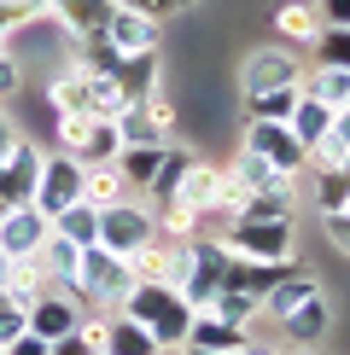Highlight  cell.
I'll list each match as a JSON object with an SVG mask.
<instances>
[{
  "instance_id": "cell-37",
  "label": "cell",
  "mask_w": 350,
  "mask_h": 355,
  "mask_svg": "<svg viewBox=\"0 0 350 355\" xmlns=\"http://www.w3.org/2000/svg\"><path fill=\"white\" fill-rule=\"evenodd\" d=\"M310 47H315V64L350 70V24H321V35L310 41Z\"/></svg>"
},
{
  "instance_id": "cell-47",
  "label": "cell",
  "mask_w": 350,
  "mask_h": 355,
  "mask_svg": "<svg viewBox=\"0 0 350 355\" xmlns=\"http://www.w3.org/2000/svg\"><path fill=\"white\" fill-rule=\"evenodd\" d=\"M117 6H135V12H152L158 24H164V18H175V0H117Z\"/></svg>"
},
{
  "instance_id": "cell-23",
  "label": "cell",
  "mask_w": 350,
  "mask_h": 355,
  "mask_svg": "<svg viewBox=\"0 0 350 355\" xmlns=\"http://www.w3.org/2000/svg\"><path fill=\"white\" fill-rule=\"evenodd\" d=\"M123 198H135V192H128L117 164H82V204L106 210V204H123Z\"/></svg>"
},
{
  "instance_id": "cell-15",
  "label": "cell",
  "mask_w": 350,
  "mask_h": 355,
  "mask_svg": "<svg viewBox=\"0 0 350 355\" xmlns=\"http://www.w3.org/2000/svg\"><path fill=\"white\" fill-rule=\"evenodd\" d=\"M111 82H117V94H123V105H140V99H152L158 87H164V53H128V58H117V70H111Z\"/></svg>"
},
{
  "instance_id": "cell-50",
  "label": "cell",
  "mask_w": 350,
  "mask_h": 355,
  "mask_svg": "<svg viewBox=\"0 0 350 355\" xmlns=\"http://www.w3.org/2000/svg\"><path fill=\"white\" fill-rule=\"evenodd\" d=\"M333 146H339V152H350V105L344 111H333V135H327Z\"/></svg>"
},
{
  "instance_id": "cell-25",
  "label": "cell",
  "mask_w": 350,
  "mask_h": 355,
  "mask_svg": "<svg viewBox=\"0 0 350 355\" xmlns=\"http://www.w3.org/2000/svg\"><path fill=\"white\" fill-rule=\"evenodd\" d=\"M88 94H94V76H88L82 64L58 70V76L47 82V105L53 111H88ZM88 116H94V111H88Z\"/></svg>"
},
{
  "instance_id": "cell-54",
  "label": "cell",
  "mask_w": 350,
  "mask_h": 355,
  "mask_svg": "<svg viewBox=\"0 0 350 355\" xmlns=\"http://www.w3.org/2000/svg\"><path fill=\"white\" fill-rule=\"evenodd\" d=\"M286 355H315V349H286Z\"/></svg>"
},
{
  "instance_id": "cell-11",
  "label": "cell",
  "mask_w": 350,
  "mask_h": 355,
  "mask_svg": "<svg viewBox=\"0 0 350 355\" xmlns=\"http://www.w3.org/2000/svg\"><path fill=\"white\" fill-rule=\"evenodd\" d=\"M41 164H47V152H41L35 140H24V135H18L6 152H0V198H6V204H35Z\"/></svg>"
},
{
  "instance_id": "cell-44",
  "label": "cell",
  "mask_w": 350,
  "mask_h": 355,
  "mask_svg": "<svg viewBox=\"0 0 350 355\" xmlns=\"http://www.w3.org/2000/svg\"><path fill=\"white\" fill-rule=\"evenodd\" d=\"M18 82H24L18 58H12V47H0V99H6V94H18Z\"/></svg>"
},
{
  "instance_id": "cell-45",
  "label": "cell",
  "mask_w": 350,
  "mask_h": 355,
  "mask_svg": "<svg viewBox=\"0 0 350 355\" xmlns=\"http://www.w3.org/2000/svg\"><path fill=\"white\" fill-rule=\"evenodd\" d=\"M47 355H99V349L88 344L82 332H65V338H53V344H47Z\"/></svg>"
},
{
  "instance_id": "cell-57",
  "label": "cell",
  "mask_w": 350,
  "mask_h": 355,
  "mask_svg": "<svg viewBox=\"0 0 350 355\" xmlns=\"http://www.w3.org/2000/svg\"><path fill=\"white\" fill-rule=\"evenodd\" d=\"M344 175H350V157H344Z\"/></svg>"
},
{
  "instance_id": "cell-29",
  "label": "cell",
  "mask_w": 350,
  "mask_h": 355,
  "mask_svg": "<svg viewBox=\"0 0 350 355\" xmlns=\"http://www.w3.org/2000/svg\"><path fill=\"white\" fill-rule=\"evenodd\" d=\"M158 164H164V146H123V152H117V169H123L128 192H140V198H146V187H152Z\"/></svg>"
},
{
  "instance_id": "cell-33",
  "label": "cell",
  "mask_w": 350,
  "mask_h": 355,
  "mask_svg": "<svg viewBox=\"0 0 350 355\" xmlns=\"http://www.w3.org/2000/svg\"><path fill=\"white\" fill-rule=\"evenodd\" d=\"M315 210L321 216H339V210H350V175H344V164L339 169H315Z\"/></svg>"
},
{
  "instance_id": "cell-53",
  "label": "cell",
  "mask_w": 350,
  "mask_h": 355,
  "mask_svg": "<svg viewBox=\"0 0 350 355\" xmlns=\"http://www.w3.org/2000/svg\"><path fill=\"white\" fill-rule=\"evenodd\" d=\"M187 6H199V0H175V12H187Z\"/></svg>"
},
{
  "instance_id": "cell-43",
  "label": "cell",
  "mask_w": 350,
  "mask_h": 355,
  "mask_svg": "<svg viewBox=\"0 0 350 355\" xmlns=\"http://www.w3.org/2000/svg\"><path fill=\"white\" fill-rule=\"evenodd\" d=\"M321 233H327V245H339L344 257H350V210H339V216H321Z\"/></svg>"
},
{
  "instance_id": "cell-24",
  "label": "cell",
  "mask_w": 350,
  "mask_h": 355,
  "mask_svg": "<svg viewBox=\"0 0 350 355\" xmlns=\"http://www.w3.org/2000/svg\"><path fill=\"white\" fill-rule=\"evenodd\" d=\"M240 338H245V327L210 315V309H199L193 327H187V344H193V349H216V355H233V349H240Z\"/></svg>"
},
{
  "instance_id": "cell-30",
  "label": "cell",
  "mask_w": 350,
  "mask_h": 355,
  "mask_svg": "<svg viewBox=\"0 0 350 355\" xmlns=\"http://www.w3.org/2000/svg\"><path fill=\"white\" fill-rule=\"evenodd\" d=\"M152 221H158V239H193V233H204V216L193 204H181V198L152 204Z\"/></svg>"
},
{
  "instance_id": "cell-1",
  "label": "cell",
  "mask_w": 350,
  "mask_h": 355,
  "mask_svg": "<svg viewBox=\"0 0 350 355\" xmlns=\"http://www.w3.org/2000/svg\"><path fill=\"white\" fill-rule=\"evenodd\" d=\"M228 279V245L216 233H193V239H169V286L187 297V309H210Z\"/></svg>"
},
{
  "instance_id": "cell-16",
  "label": "cell",
  "mask_w": 350,
  "mask_h": 355,
  "mask_svg": "<svg viewBox=\"0 0 350 355\" xmlns=\"http://www.w3.org/2000/svg\"><path fill=\"white\" fill-rule=\"evenodd\" d=\"M76 320H82V303L70 297V291H58V286L41 291V297L29 303V332L47 338V344H53V338H65V332H76Z\"/></svg>"
},
{
  "instance_id": "cell-48",
  "label": "cell",
  "mask_w": 350,
  "mask_h": 355,
  "mask_svg": "<svg viewBox=\"0 0 350 355\" xmlns=\"http://www.w3.org/2000/svg\"><path fill=\"white\" fill-rule=\"evenodd\" d=\"M321 24H350V0H315Z\"/></svg>"
},
{
  "instance_id": "cell-9",
  "label": "cell",
  "mask_w": 350,
  "mask_h": 355,
  "mask_svg": "<svg viewBox=\"0 0 350 355\" xmlns=\"http://www.w3.org/2000/svg\"><path fill=\"white\" fill-rule=\"evenodd\" d=\"M70 204H82V157H70V152H47V164H41V181H35V210L53 221L58 210H70Z\"/></svg>"
},
{
  "instance_id": "cell-39",
  "label": "cell",
  "mask_w": 350,
  "mask_h": 355,
  "mask_svg": "<svg viewBox=\"0 0 350 355\" xmlns=\"http://www.w3.org/2000/svg\"><path fill=\"white\" fill-rule=\"evenodd\" d=\"M117 152H123V135H117V123L99 116L94 135H88V146H82V164H117Z\"/></svg>"
},
{
  "instance_id": "cell-40",
  "label": "cell",
  "mask_w": 350,
  "mask_h": 355,
  "mask_svg": "<svg viewBox=\"0 0 350 355\" xmlns=\"http://www.w3.org/2000/svg\"><path fill=\"white\" fill-rule=\"evenodd\" d=\"M210 315H222V320H233V327H245V332H251V320L262 315V309H257L251 297H240V291H216Z\"/></svg>"
},
{
  "instance_id": "cell-32",
  "label": "cell",
  "mask_w": 350,
  "mask_h": 355,
  "mask_svg": "<svg viewBox=\"0 0 350 355\" xmlns=\"http://www.w3.org/2000/svg\"><path fill=\"white\" fill-rule=\"evenodd\" d=\"M53 233L70 245H99V210L94 204H70V210L53 216Z\"/></svg>"
},
{
  "instance_id": "cell-49",
  "label": "cell",
  "mask_w": 350,
  "mask_h": 355,
  "mask_svg": "<svg viewBox=\"0 0 350 355\" xmlns=\"http://www.w3.org/2000/svg\"><path fill=\"white\" fill-rule=\"evenodd\" d=\"M6 355H47V338H35V332H24V338H12Z\"/></svg>"
},
{
  "instance_id": "cell-18",
  "label": "cell",
  "mask_w": 350,
  "mask_h": 355,
  "mask_svg": "<svg viewBox=\"0 0 350 355\" xmlns=\"http://www.w3.org/2000/svg\"><path fill=\"white\" fill-rule=\"evenodd\" d=\"M292 268V262H251V257H228V279L222 291H240V297H251L262 309V297H269L274 286H281V274Z\"/></svg>"
},
{
  "instance_id": "cell-14",
  "label": "cell",
  "mask_w": 350,
  "mask_h": 355,
  "mask_svg": "<svg viewBox=\"0 0 350 355\" xmlns=\"http://www.w3.org/2000/svg\"><path fill=\"white\" fill-rule=\"evenodd\" d=\"M106 41L117 53H152L158 41H164V24L152 18V12H135V6H111V18H106Z\"/></svg>"
},
{
  "instance_id": "cell-2",
  "label": "cell",
  "mask_w": 350,
  "mask_h": 355,
  "mask_svg": "<svg viewBox=\"0 0 350 355\" xmlns=\"http://www.w3.org/2000/svg\"><path fill=\"white\" fill-rule=\"evenodd\" d=\"M123 315L128 320H140L146 332L169 349H181L187 344V327H193V309H187V297L175 286H164V279H135V291L123 297Z\"/></svg>"
},
{
  "instance_id": "cell-3",
  "label": "cell",
  "mask_w": 350,
  "mask_h": 355,
  "mask_svg": "<svg viewBox=\"0 0 350 355\" xmlns=\"http://www.w3.org/2000/svg\"><path fill=\"white\" fill-rule=\"evenodd\" d=\"M128 291H135V268H128V257H111L106 245H82L70 297H76L82 309H94V315H117Z\"/></svg>"
},
{
  "instance_id": "cell-31",
  "label": "cell",
  "mask_w": 350,
  "mask_h": 355,
  "mask_svg": "<svg viewBox=\"0 0 350 355\" xmlns=\"http://www.w3.org/2000/svg\"><path fill=\"white\" fill-rule=\"evenodd\" d=\"M187 164H193V152L187 146H164V164H158V175H152V187H146V204H164V198H175V187H181V175H187Z\"/></svg>"
},
{
  "instance_id": "cell-5",
  "label": "cell",
  "mask_w": 350,
  "mask_h": 355,
  "mask_svg": "<svg viewBox=\"0 0 350 355\" xmlns=\"http://www.w3.org/2000/svg\"><path fill=\"white\" fill-rule=\"evenodd\" d=\"M111 123H117V135H123V146H169L175 128H181V111H175V99L158 87L140 105H123Z\"/></svg>"
},
{
  "instance_id": "cell-34",
  "label": "cell",
  "mask_w": 350,
  "mask_h": 355,
  "mask_svg": "<svg viewBox=\"0 0 350 355\" xmlns=\"http://www.w3.org/2000/svg\"><path fill=\"white\" fill-rule=\"evenodd\" d=\"M298 94H303V82H292V87H269V94H251V99H245V116H262V123H286L292 105H298Z\"/></svg>"
},
{
  "instance_id": "cell-10",
  "label": "cell",
  "mask_w": 350,
  "mask_h": 355,
  "mask_svg": "<svg viewBox=\"0 0 350 355\" xmlns=\"http://www.w3.org/2000/svg\"><path fill=\"white\" fill-rule=\"evenodd\" d=\"M53 221L35 210V204H6V216H0V257L6 262H29L41 257V245H47Z\"/></svg>"
},
{
  "instance_id": "cell-55",
  "label": "cell",
  "mask_w": 350,
  "mask_h": 355,
  "mask_svg": "<svg viewBox=\"0 0 350 355\" xmlns=\"http://www.w3.org/2000/svg\"><path fill=\"white\" fill-rule=\"evenodd\" d=\"M18 6H41V0H18Z\"/></svg>"
},
{
  "instance_id": "cell-35",
  "label": "cell",
  "mask_w": 350,
  "mask_h": 355,
  "mask_svg": "<svg viewBox=\"0 0 350 355\" xmlns=\"http://www.w3.org/2000/svg\"><path fill=\"white\" fill-rule=\"evenodd\" d=\"M94 123H99V116H88V111H53V140H58V152L82 157L88 135H94Z\"/></svg>"
},
{
  "instance_id": "cell-51",
  "label": "cell",
  "mask_w": 350,
  "mask_h": 355,
  "mask_svg": "<svg viewBox=\"0 0 350 355\" xmlns=\"http://www.w3.org/2000/svg\"><path fill=\"white\" fill-rule=\"evenodd\" d=\"M12 140H18V128H12V123H6V111H0V152H6Z\"/></svg>"
},
{
  "instance_id": "cell-17",
  "label": "cell",
  "mask_w": 350,
  "mask_h": 355,
  "mask_svg": "<svg viewBox=\"0 0 350 355\" xmlns=\"http://www.w3.org/2000/svg\"><path fill=\"white\" fill-rule=\"evenodd\" d=\"M222 187H228V169H222V164H204V157H193V164H187V175H181V187H175V198L193 204V210L210 221V216H216V204H222Z\"/></svg>"
},
{
  "instance_id": "cell-42",
  "label": "cell",
  "mask_w": 350,
  "mask_h": 355,
  "mask_svg": "<svg viewBox=\"0 0 350 355\" xmlns=\"http://www.w3.org/2000/svg\"><path fill=\"white\" fill-rule=\"evenodd\" d=\"M88 111H94V116H106V123H111L117 111H123V94H117V82H111V76H94V94H88Z\"/></svg>"
},
{
  "instance_id": "cell-28",
  "label": "cell",
  "mask_w": 350,
  "mask_h": 355,
  "mask_svg": "<svg viewBox=\"0 0 350 355\" xmlns=\"http://www.w3.org/2000/svg\"><path fill=\"white\" fill-rule=\"evenodd\" d=\"M41 274L53 279L58 291H70V279H76V262H82V245H70V239H58V233H47V245H41Z\"/></svg>"
},
{
  "instance_id": "cell-21",
  "label": "cell",
  "mask_w": 350,
  "mask_h": 355,
  "mask_svg": "<svg viewBox=\"0 0 350 355\" xmlns=\"http://www.w3.org/2000/svg\"><path fill=\"white\" fill-rule=\"evenodd\" d=\"M99 355H164V344H158L140 320H128L123 309H117V315L106 320V344H99Z\"/></svg>"
},
{
  "instance_id": "cell-26",
  "label": "cell",
  "mask_w": 350,
  "mask_h": 355,
  "mask_svg": "<svg viewBox=\"0 0 350 355\" xmlns=\"http://www.w3.org/2000/svg\"><path fill=\"white\" fill-rule=\"evenodd\" d=\"M303 94L321 99V105H333V111H344V105H350V70H339V64L303 70Z\"/></svg>"
},
{
  "instance_id": "cell-27",
  "label": "cell",
  "mask_w": 350,
  "mask_h": 355,
  "mask_svg": "<svg viewBox=\"0 0 350 355\" xmlns=\"http://www.w3.org/2000/svg\"><path fill=\"white\" fill-rule=\"evenodd\" d=\"M292 135H298L303 146H321L333 135V105H321V99H310V94H298V105H292Z\"/></svg>"
},
{
  "instance_id": "cell-38",
  "label": "cell",
  "mask_w": 350,
  "mask_h": 355,
  "mask_svg": "<svg viewBox=\"0 0 350 355\" xmlns=\"http://www.w3.org/2000/svg\"><path fill=\"white\" fill-rule=\"evenodd\" d=\"M128 268H135V279H164L169 286V239H146L135 257H128Z\"/></svg>"
},
{
  "instance_id": "cell-36",
  "label": "cell",
  "mask_w": 350,
  "mask_h": 355,
  "mask_svg": "<svg viewBox=\"0 0 350 355\" xmlns=\"http://www.w3.org/2000/svg\"><path fill=\"white\" fill-rule=\"evenodd\" d=\"M117 58H123V53H117L111 41H106V29H99V35H82V41H76V64L88 70V76H111V70H117Z\"/></svg>"
},
{
  "instance_id": "cell-20",
  "label": "cell",
  "mask_w": 350,
  "mask_h": 355,
  "mask_svg": "<svg viewBox=\"0 0 350 355\" xmlns=\"http://www.w3.org/2000/svg\"><path fill=\"white\" fill-rule=\"evenodd\" d=\"M269 24H274V41H281V47H310V41L321 35L315 0H274Z\"/></svg>"
},
{
  "instance_id": "cell-4",
  "label": "cell",
  "mask_w": 350,
  "mask_h": 355,
  "mask_svg": "<svg viewBox=\"0 0 350 355\" xmlns=\"http://www.w3.org/2000/svg\"><path fill=\"white\" fill-rule=\"evenodd\" d=\"M216 239L228 245V257H251V262H298V227H292V216H240L228 221Z\"/></svg>"
},
{
  "instance_id": "cell-46",
  "label": "cell",
  "mask_w": 350,
  "mask_h": 355,
  "mask_svg": "<svg viewBox=\"0 0 350 355\" xmlns=\"http://www.w3.org/2000/svg\"><path fill=\"white\" fill-rule=\"evenodd\" d=\"M233 355H286V344H269V338H251V332H245Z\"/></svg>"
},
{
  "instance_id": "cell-6",
  "label": "cell",
  "mask_w": 350,
  "mask_h": 355,
  "mask_svg": "<svg viewBox=\"0 0 350 355\" xmlns=\"http://www.w3.org/2000/svg\"><path fill=\"white\" fill-rule=\"evenodd\" d=\"M245 152H257L269 169L281 175H303L310 169V146L292 135V123H262V116H245V135H240Z\"/></svg>"
},
{
  "instance_id": "cell-58",
  "label": "cell",
  "mask_w": 350,
  "mask_h": 355,
  "mask_svg": "<svg viewBox=\"0 0 350 355\" xmlns=\"http://www.w3.org/2000/svg\"><path fill=\"white\" fill-rule=\"evenodd\" d=\"M0 355H6V349H0Z\"/></svg>"
},
{
  "instance_id": "cell-52",
  "label": "cell",
  "mask_w": 350,
  "mask_h": 355,
  "mask_svg": "<svg viewBox=\"0 0 350 355\" xmlns=\"http://www.w3.org/2000/svg\"><path fill=\"white\" fill-rule=\"evenodd\" d=\"M175 355H216V349H193V344H181V349H175Z\"/></svg>"
},
{
  "instance_id": "cell-41",
  "label": "cell",
  "mask_w": 350,
  "mask_h": 355,
  "mask_svg": "<svg viewBox=\"0 0 350 355\" xmlns=\"http://www.w3.org/2000/svg\"><path fill=\"white\" fill-rule=\"evenodd\" d=\"M29 332V309L18 303V297H6V291H0V349L12 344V338H24Z\"/></svg>"
},
{
  "instance_id": "cell-12",
  "label": "cell",
  "mask_w": 350,
  "mask_h": 355,
  "mask_svg": "<svg viewBox=\"0 0 350 355\" xmlns=\"http://www.w3.org/2000/svg\"><path fill=\"white\" fill-rule=\"evenodd\" d=\"M228 169V181L240 187V192H262V198H286V204H298V175H281V169H269L257 152H233V164H222Z\"/></svg>"
},
{
  "instance_id": "cell-19",
  "label": "cell",
  "mask_w": 350,
  "mask_h": 355,
  "mask_svg": "<svg viewBox=\"0 0 350 355\" xmlns=\"http://www.w3.org/2000/svg\"><path fill=\"white\" fill-rule=\"evenodd\" d=\"M111 6L117 0H41V12H53V24L65 29L70 41H82V35H99L111 18Z\"/></svg>"
},
{
  "instance_id": "cell-22",
  "label": "cell",
  "mask_w": 350,
  "mask_h": 355,
  "mask_svg": "<svg viewBox=\"0 0 350 355\" xmlns=\"http://www.w3.org/2000/svg\"><path fill=\"white\" fill-rule=\"evenodd\" d=\"M315 291H321V279H315L310 268H298V262H292V268L281 274V286H274L269 297H262V315H269V320H281V315H292V309H298L303 297H315Z\"/></svg>"
},
{
  "instance_id": "cell-56",
  "label": "cell",
  "mask_w": 350,
  "mask_h": 355,
  "mask_svg": "<svg viewBox=\"0 0 350 355\" xmlns=\"http://www.w3.org/2000/svg\"><path fill=\"white\" fill-rule=\"evenodd\" d=\"M0 216H6V198H0Z\"/></svg>"
},
{
  "instance_id": "cell-8",
  "label": "cell",
  "mask_w": 350,
  "mask_h": 355,
  "mask_svg": "<svg viewBox=\"0 0 350 355\" xmlns=\"http://www.w3.org/2000/svg\"><path fill=\"white\" fill-rule=\"evenodd\" d=\"M292 82H303V64H298V53H292V47L269 41V47L245 53V64H240V99L269 94V87H292Z\"/></svg>"
},
{
  "instance_id": "cell-13",
  "label": "cell",
  "mask_w": 350,
  "mask_h": 355,
  "mask_svg": "<svg viewBox=\"0 0 350 355\" xmlns=\"http://www.w3.org/2000/svg\"><path fill=\"white\" fill-rule=\"evenodd\" d=\"M281 327V344L286 349H315L321 338L333 332V303H327V291H315V297H303L292 315H281L274 320Z\"/></svg>"
},
{
  "instance_id": "cell-7",
  "label": "cell",
  "mask_w": 350,
  "mask_h": 355,
  "mask_svg": "<svg viewBox=\"0 0 350 355\" xmlns=\"http://www.w3.org/2000/svg\"><path fill=\"white\" fill-rule=\"evenodd\" d=\"M146 239H158L152 204L123 198V204H106V210H99V245H106L111 257H135V250H140Z\"/></svg>"
}]
</instances>
